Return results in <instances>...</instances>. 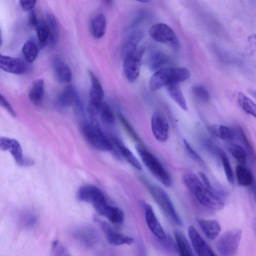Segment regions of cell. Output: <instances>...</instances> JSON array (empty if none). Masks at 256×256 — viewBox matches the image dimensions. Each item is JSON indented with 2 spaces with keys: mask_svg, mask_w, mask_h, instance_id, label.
Returning <instances> with one entry per match:
<instances>
[{
  "mask_svg": "<svg viewBox=\"0 0 256 256\" xmlns=\"http://www.w3.org/2000/svg\"><path fill=\"white\" fill-rule=\"evenodd\" d=\"M0 68L10 74H22L26 70V66L19 58L4 55L0 53Z\"/></svg>",
  "mask_w": 256,
  "mask_h": 256,
  "instance_id": "obj_14",
  "label": "cell"
},
{
  "mask_svg": "<svg viewBox=\"0 0 256 256\" xmlns=\"http://www.w3.org/2000/svg\"><path fill=\"white\" fill-rule=\"evenodd\" d=\"M91 86L89 91L88 106L96 110L98 112L102 103L104 96L102 87L95 74L90 70H88Z\"/></svg>",
  "mask_w": 256,
  "mask_h": 256,
  "instance_id": "obj_12",
  "label": "cell"
},
{
  "mask_svg": "<svg viewBox=\"0 0 256 256\" xmlns=\"http://www.w3.org/2000/svg\"><path fill=\"white\" fill-rule=\"evenodd\" d=\"M150 36L156 42L168 45L174 50L180 48V42L172 29L164 23H156L149 29Z\"/></svg>",
  "mask_w": 256,
  "mask_h": 256,
  "instance_id": "obj_7",
  "label": "cell"
},
{
  "mask_svg": "<svg viewBox=\"0 0 256 256\" xmlns=\"http://www.w3.org/2000/svg\"><path fill=\"white\" fill-rule=\"evenodd\" d=\"M148 187L154 200L170 220L177 226H182V220L166 192L156 184H149Z\"/></svg>",
  "mask_w": 256,
  "mask_h": 256,
  "instance_id": "obj_4",
  "label": "cell"
},
{
  "mask_svg": "<svg viewBox=\"0 0 256 256\" xmlns=\"http://www.w3.org/2000/svg\"><path fill=\"white\" fill-rule=\"evenodd\" d=\"M174 238L180 256H194L187 238L182 232L176 231Z\"/></svg>",
  "mask_w": 256,
  "mask_h": 256,
  "instance_id": "obj_28",
  "label": "cell"
},
{
  "mask_svg": "<svg viewBox=\"0 0 256 256\" xmlns=\"http://www.w3.org/2000/svg\"><path fill=\"white\" fill-rule=\"evenodd\" d=\"M0 106L4 108L12 116H16V114L7 100L0 93Z\"/></svg>",
  "mask_w": 256,
  "mask_h": 256,
  "instance_id": "obj_43",
  "label": "cell"
},
{
  "mask_svg": "<svg viewBox=\"0 0 256 256\" xmlns=\"http://www.w3.org/2000/svg\"><path fill=\"white\" fill-rule=\"evenodd\" d=\"M74 236L79 242L86 246L94 245L98 239L97 231L93 228L90 226L78 228L74 232Z\"/></svg>",
  "mask_w": 256,
  "mask_h": 256,
  "instance_id": "obj_17",
  "label": "cell"
},
{
  "mask_svg": "<svg viewBox=\"0 0 256 256\" xmlns=\"http://www.w3.org/2000/svg\"><path fill=\"white\" fill-rule=\"evenodd\" d=\"M101 226L110 244L120 246L133 243L134 240L132 237L114 230L108 223L101 222Z\"/></svg>",
  "mask_w": 256,
  "mask_h": 256,
  "instance_id": "obj_15",
  "label": "cell"
},
{
  "mask_svg": "<svg viewBox=\"0 0 256 256\" xmlns=\"http://www.w3.org/2000/svg\"><path fill=\"white\" fill-rule=\"evenodd\" d=\"M106 217L112 224H120L124 220V214L120 208L108 205L102 215Z\"/></svg>",
  "mask_w": 256,
  "mask_h": 256,
  "instance_id": "obj_30",
  "label": "cell"
},
{
  "mask_svg": "<svg viewBox=\"0 0 256 256\" xmlns=\"http://www.w3.org/2000/svg\"><path fill=\"white\" fill-rule=\"evenodd\" d=\"M219 155L226 179L230 184H233L234 174L230 160L226 154L222 150L219 151Z\"/></svg>",
  "mask_w": 256,
  "mask_h": 256,
  "instance_id": "obj_38",
  "label": "cell"
},
{
  "mask_svg": "<svg viewBox=\"0 0 256 256\" xmlns=\"http://www.w3.org/2000/svg\"><path fill=\"white\" fill-rule=\"evenodd\" d=\"M146 221L150 230L160 240H163L167 237L164 230L157 218L152 208L148 204H143Z\"/></svg>",
  "mask_w": 256,
  "mask_h": 256,
  "instance_id": "obj_11",
  "label": "cell"
},
{
  "mask_svg": "<svg viewBox=\"0 0 256 256\" xmlns=\"http://www.w3.org/2000/svg\"><path fill=\"white\" fill-rule=\"evenodd\" d=\"M145 48L138 47L134 52L124 58V71L127 80L130 82H134L138 78Z\"/></svg>",
  "mask_w": 256,
  "mask_h": 256,
  "instance_id": "obj_8",
  "label": "cell"
},
{
  "mask_svg": "<svg viewBox=\"0 0 256 256\" xmlns=\"http://www.w3.org/2000/svg\"><path fill=\"white\" fill-rule=\"evenodd\" d=\"M40 20L38 18L36 13L34 10L30 11L28 16L29 24L33 28H36Z\"/></svg>",
  "mask_w": 256,
  "mask_h": 256,
  "instance_id": "obj_45",
  "label": "cell"
},
{
  "mask_svg": "<svg viewBox=\"0 0 256 256\" xmlns=\"http://www.w3.org/2000/svg\"><path fill=\"white\" fill-rule=\"evenodd\" d=\"M182 181L185 187L203 207L212 211L222 210L224 206L223 199L213 190L206 187L200 178L191 172L184 173Z\"/></svg>",
  "mask_w": 256,
  "mask_h": 256,
  "instance_id": "obj_1",
  "label": "cell"
},
{
  "mask_svg": "<svg viewBox=\"0 0 256 256\" xmlns=\"http://www.w3.org/2000/svg\"><path fill=\"white\" fill-rule=\"evenodd\" d=\"M118 118L124 128L130 136L134 140L138 142L139 144H141L140 138L126 118L121 114H118Z\"/></svg>",
  "mask_w": 256,
  "mask_h": 256,
  "instance_id": "obj_39",
  "label": "cell"
},
{
  "mask_svg": "<svg viewBox=\"0 0 256 256\" xmlns=\"http://www.w3.org/2000/svg\"><path fill=\"white\" fill-rule=\"evenodd\" d=\"M100 120L106 124L111 125L114 123V117L112 110L106 102H102L98 111Z\"/></svg>",
  "mask_w": 256,
  "mask_h": 256,
  "instance_id": "obj_37",
  "label": "cell"
},
{
  "mask_svg": "<svg viewBox=\"0 0 256 256\" xmlns=\"http://www.w3.org/2000/svg\"><path fill=\"white\" fill-rule=\"evenodd\" d=\"M136 150L143 164L151 174L164 186H170L171 177L160 160L142 144H138Z\"/></svg>",
  "mask_w": 256,
  "mask_h": 256,
  "instance_id": "obj_3",
  "label": "cell"
},
{
  "mask_svg": "<svg viewBox=\"0 0 256 256\" xmlns=\"http://www.w3.org/2000/svg\"><path fill=\"white\" fill-rule=\"evenodd\" d=\"M236 178L238 184L242 186H249L253 182L252 174L244 166L238 164L236 168Z\"/></svg>",
  "mask_w": 256,
  "mask_h": 256,
  "instance_id": "obj_29",
  "label": "cell"
},
{
  "mask_svg": "<svg viewBox=\"0 0 256 256\" xmlns=\"http://www.w3.org/2000/svg\"><path fill=\"white\" fill-rule=\"evenodd\" d=\"M192 93L197 98L204 102L209 101L210 96L207 90L201 86H195L192 88Z\"/></svg>",
  "mask_w": 256,
  "mask_h": 256,
  "instance_id": "obj_41",
  "label": "cell"
},
{
  "mask_svg": "<svg viewBox=\"0 0 256 256\" xmlns=\"http://www.w3.org/2000/svg\"><path fill=\"white\" fill-rule=\"evenodd\" d=\"M78 98L76 92L72 85H68L58 94L57 99L58 104L66 108L74 104Z\"/></svg>",
  "mask_w": 256,
  "mask_h": 256,
  "instance_id": "obj_24",
  "label": "cell"
},
{
  "mask_svg": "<svg viewBox=\"0 0 256 256\" xmlns=\"http://www.w3.org/2000/svg\"><path fill=\"white\" fill-rule=\"evenodd\" d=\"M238 99L240 106L244 111L256 118V107L254 102L241 92L238 93Z\"/></svg>",
  "mask_w": 256,
  "mask_h": 256,
  "instance_id": "obj_33",
  "label": "cell"
},
{
  "mask_svg": "<svg viewBox=\"0 0 256 256\" xmlns=\"http://www.w3.org/2000/svg\"><path fill=\"white\" fill-rule=\"evenodd\" d=\"M77 196L80 200L91 203L92 204L105 198L100 189L92 185L82 186L78 191Z\"/></svg>",
  "mask_w": 256,
  "mask_h": 256,
  "instance_id": "obj_16",
  "label": "cell"
},
{
  "mask_svg": "<svg viewBox=\"0 0 256 256\" xmlns=\"http://www.w3.org/2000/svg\"><path fill=\"white\" fill-rule=\"evenodd\" d=\"M36 2V0H21L20 1V4L24 10L31 11L34 7Z\"/></svg>",
  "mask_w": 256,
  "mask_h": 256,
  "instance_id": "obj_44",
  "label": "cell"
},
{
  "mask_svg": "<svg viewBox=\"0 0 256 256\" xmlns=\"http://www.w3.org/2000/svg\"><path fill=\"white\" fill-rule=\"evenodd\" d=\"M18 220L22 228L27 229L32 228L37 224L38 216L34 210L25 209L18 214Z\"/></svg>",
  "mask_w": 256,
  "mask_h": 256,
  "instance_id": "obj_26",
  "label": "cell"
},
{
  "mask_svg": "<svg viewBox=\"0 0 256 256\" xmlns=\"http://www.w3.org/2000/svg\"><path fill=\"white\" fill-rule=\"evenodd\" d=\"M240 229H233L223 234L218 240L216 247L221 256H234L242 237Z\"/></svg>",
  "mask_w": 256,
  "mask_h": 256,
  "instance_id": "obj_6",
  "label": "cell"
},
{
  "mask_svg": "<svg viewBox=\"0 0 256 256\" xmlns=\"http://www.w3.org/2000/svg\"><path fill=\"white\" fill-rule=\"evenodd\" d=\"M142 36V32L139 30H135L130 34L122 48V54L124 58L126 55L134 52L138 48V44Z\"/></svg>",
  "mask_w": 256,
  "mask_h": 256,
  "instance_id": "obj_25",
  "label": "cell"
},
{
  "mask_svg": "<svg viewBox=\"0 0 256 256\" xmlns=\"http://www.w3.org/2000/svg\"><path fill=\"white\" fill-rule=\"evenodd\" d=\"M190 76V72L186 68H162L152 76L149 88L151 91H156L164 86L184 82Z\"/></svg>",
  "mask_w": 256,
  "mask_h": 256,
  "instance_id": "obj_2",
  "label": "cell"
},
{
  "mask_svg": "<svg viewBox=\"0 0 256 256\" xmlns=\"http://www.w3.org/2000/svg\"><path fill=\"white\" fill-rule=\"evenodd\" d=\"M170 97L184 110H188L187 104L178 84H170L166 86Z\"/></svg>",
  "mask_w": 256,
  "mask_h": 256,
  "instance_id": "obj_27",
  "label": "cell"
},
{
  "mask_svg": "<svg viewBox=\"0 0 256 256\" xmlns=\"http://www.w3.org/2000/svg\"><path fill=\"white\" fill-rule=\"evenodd\" d=\"M168 60L167 56L161 52H156L150 57L148 66L152 70L156 72L162 69Z\"/></svg>",
  "mask_w": 256,
  "mask_h": 256,
  "instance_id": "obj_32",
  "label": "cell"
},
{
  "mask_svg": "<svg viewBox=\"0 0 256 256\" xmlns=\"http://www.w3.org/2000/svg\"><path fill=\"white\" fill-rule=\"evenodd\" d=\"M44 82L43 79L34 80L30 86L28 94L32 103L36 106L41 104L44 94Z\"/></svg>",
  "mask_w": 256,
  "mask_h": 256,
  "instance_id": "obj_21",
  "label": "cell"
},
{
  "mask_svg": "<svg viewBox=\"0 0 256 256\" xmlns=\"http://www.w3.org/2000/svg\"><path fill=\"white\" fill-rule=\"evenodd\" d=\"M197 222L204 235L210 240H215L219 235L221 227L217 220L198 218Z\"/></svg>",
  "mask_w": 256,
  "mask_h": 256,
  "instance_id": "obj_19",
  "label": "cell"
},
{
  "mask_svg": "<svg viewBox=\"0 0 256 256\" xmlns=\"http://www.w3.org/2000/svg\"><path fill=\"white\" fill-rule=\"evenodd\" d=\"M112 142L122 156L132 166L138 170L142 169V166L133 153L118 138H112Z\"/></svg>",
  "mask_w": 256,
  "mask_h": 256,
  "instance_id": "obj_20",
  "label": "cell"
},
{
  "mask_svg": "<svg viewBox=\"0 0 256 256\" xmlns=\"http://www.w3.org/2000/svg\"><path fill=\"white\" fill-rule=\"evenodd\" d=\"M138 248V256H146L144 246L142 243H139Z\"/></svg>",
  "mask_w": 256,
  "mask_h": 256,
  "instance_id": "obj_46",
  "label": "cell"
},
{
  "mask_svg": "<svg viewBox=\"0 0 256 256\" xmlns=\"http://www.w3.org/2000/svg\"><path fill=\"white\" fill-rule=\"evenodd\" d=\"M230 151L232 156L238 162V164L244 166L248 160V156L244 148L238 144H234L230 146Z\"/></svg>",
  "mask_w": 256,
  "mask_h": 256,
  "instance_id": "obj_35",
  "label": "cell"
},
{
  "mask_svg": "<svg viewBox=\"0 0 256 256\" xmlns=\"http://www.w3.org/2000/svg\"><path fill=\"white\" fill-rule=\"evenodd\" d=\"M210 130L214 136L224 140L230 142L234 138L232 130L227 126L220 125L217 128H212Z\"/></svg>",
  "mask_w": 256,
  "mask_h": 256,
  "instance_id": "obj_36",
  "label": "cell"
},
{
  "mask_svg": "<svg viewBox=\"0 0 256 256\" xmlns=\"http://www.w3.org/2000/svg\"><path fill=\"white\" fill-rule=\"evenodd\" d=\"M36 31L38 44L41 48L48 45L49 38V30L46 21L40 20L35 28Z\"/></svg>",
  "mask_w": 256,
  "mask_h": 256,
  "instance_id": "obj_34",
  "label": "cell"
},
{
  "mask_svg": "<svg viewBox=\"0 0 256 256\" xmlns=\"http://www.w3.org/2000/svg\"><path fill=\"white\" fill-rule=\"evenodd\" d=\"M53 68L56 80L62 84H68L72 78V71L69 66L59 58H56L53 62Z\"/></svg>",
  "mask_w": 256,
  "mask_h": 256,
  "instance_id": "obj_18",
  "label": "cell"
},
{
  "mask_svg": "<svg viewBox=\"0 0 256 256\" xmlns=\"http://www.w3.org/2000/svg\"><path fill=\"white\" fill-rule=\"evenodd\" d=\"M150 2L149 0L140 1L141 2Z\"/></svg>",
  "mask_w": 256,
  "mask_h": 256,
  "instance_id": "obj_48",
  "label": "cell"
},
{
  "mask_svg": "<svg viewBox=\"0 0 256 256\" xmlns=\"http://www.w3.org/2000/svg\"><path fill=\"white\" fill-rule=\"evenodd\" d=\"M106 20L102 14H96L90 23V32L94 38L100 39L104 35L106 30Z\"/></svg>",
  "mask_w": 256,
  "mask_h": 256,
  "instance_id": "obj_23",
  "label": "cell"
},
{
  "mask_svg": "<svg viewBox=\"0 0 256 256\" xmlns=\"http://www.w3.org/2000/svg\"><path fill=\"white\" fill-rule=\"evenodd\" d=\"M52 252L53 256H71L64 246L58 240L52 243Z\"/></svg>",
  "mask_w": 256,
  "mask_h": 256,
  "instance_id": "obj_42",
  "label": "cell"
},
{
  "mask_svg": "<svg viewBox=\"0 0 256 256\" xmlns=\"http://www.w3.org/2000/svg\"><path fill=\"white\" fill-rule=\"evenodd\" d=\"M188 234L197 256H216L194 226H190L188 228Z\"/></svg>",
  "mask_w": 256,
  "mask_h": 256,
  "instance_id": "obj_13",
  "label": "cell"
},
{
  "mask_svg": "<svg viewBox=\"0 0 256 256\" xmlns=\"http://www.w3.org/2000/svg\"><path fill=\"white\" fill-rule=\"evenodd\" d=\"M183 143L184 148L188 155L194 161L196 162L200 165L205 166L206 162L197 153V152L193 148L190 143L186 139H183Z\"/></svg>",
  "mask_w": 256,
  "mask_h": 256,
  "instance_id": "obj_40",
  "label": "cell"
},
{
  "mask_svg": "<svg viewBox=\"0 0 256 256\" xmlns=\"http://www.w3.org/2000/svg\"><path fill=\"white\" fill-rule=\"evenodd\" d=\"M46 22L49 30L48 45L54 47L56 44L60 34V26L56 18L52 13H46Z\"/></svg>",
  "mask_w": 256,
  "mask_h": 256,
  "instance_id": "obj_22",
  "label": "cell"
},
{
  "mask_svg": "<svg viewBox=\"0 0 256 256\" xmlns=\"http://www.w3.org/2000/svg\"><path fill=\"white\" fill-rule=\"evenodd\" d=\"M2 44V35H1V33H0V46H1Z\"/></svg>",
  "mask_w": 256,
  "mask_h": 256,
  "instance_id": "obj_47",
  "label": "cell"
},
{
  "mask_svg": "<svg viewBox=\"0 0 256 256\" xmlns=\"http://www.w3.org/2000/svg\"><path fill=\"white\" fill-rule=\"evenodd\" d=\"M151 128L155 138L160 142L167 141L170 134V126L168 120L160 112H155L151 118Z\"/></svg>",
  "mask_w": 256,
  "mask_h": 256,
  "instance_id": "obj_10",
  "label": "cell"
},
{
  "mask_svg": "<svg viewBox=\"0 0 256 256\" xmlns=\"http://www.w3.org/2000/svg\"><path fill=\"white\" fill-rule=\"evenodd\" d=\"M0 150L9 152L20 166H30L34 164L32 159L24 156L20 144L14 138L0 136Z\"/></svg>",
  "mask_w": 256,
  "mask_h": 256,
  "instance_id": "obj_9",
  "label": "cell"
},
{
  "mask_svg": "<svg viewBox=\"0 0 256 256\" xmlns=\"http://www.w3.org/2000/svg\"><path fill=\"white\" fill-rule=\"evenodd\" d=\"M22 50L26 60L28 62H32L37 57L38 48L34 40L30 39L24 44Z\"/></svg>",
  "mask_w": 256,
  "mask_h": 256,
  "instance_id": "obj_31",
  "label": "cell"
},
{
  "mask_svg": "<svg viewBox=\"0 0 256 256\" xmlns=\"http://www.w3.org/2000/svg\"><path fill=\"white\" fill-rule=\"evenodd\" d=\"M80 131L87 142L94 148L108 152L112 149V144L102 132L100 128H95L90 124L83 123Z\"/></svg>",
  "mask_w": 256,
  "mask_h": 256,
  "instance_id": "obj_5",
  "label": "cell"
}]
</instances>
